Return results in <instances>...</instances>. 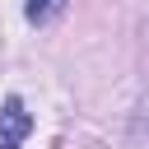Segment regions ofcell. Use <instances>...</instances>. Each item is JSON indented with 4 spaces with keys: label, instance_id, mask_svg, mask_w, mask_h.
Segmentation results:
<instances>
[{
    "label": "cell",
    "instance_id": "cell-1",
    "mask_svg": "<svg viewBox=\"0 0 149 149\" xmlns=\"http://www.w3.org/2000/svg\"><path fill=\"white\" fill-rule=\"evenodd\" d=\"M28 130H33V116H28L23 98H5L0 102V149H23Z\"/></svg>",
    "mask_w": 149,
    "mask_h": 149
},
{
    "label": "cell",
    "instance_id": "cell-2",
    "mask_svg": "<svg viewBox=\"0 0 149 149\" xmlns=\"http://www.w3.org/2000/svg\"><path fill=\"white\" fill-rule=\"evenodd\" d=\"M126 149H149V93H144V98H140V107H135V121H130Z\"/></svg>",
    "mask_w": 149,
    "mask_h": 149
},
{
    "label": "cell",
    "instance_id": "cell-3",
    "mask_svg": "<svg viewBox=\"0 0 149 149\" xmlns=\"http://www.w3.org/2000/svg\"><path fill=\"white\" fill-rule=\"evenodd\" d=\"M61 9H65V0H28V5H23L28 23H51Z\"/></svg>",
    "mask_w": 149,
    "mask_h": 149
}]
</instances>
